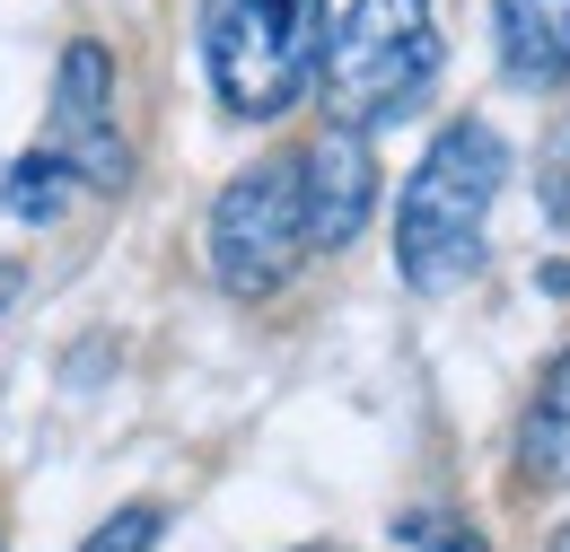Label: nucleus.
I'll return each instance as SVG.
<instances>
[{"label": "nucleus", "mask_w": 570, "mask_h": 552, "mask_svg": "<svg viewBox=\"0 0 570 552\" xmlns=\"http://www.w3.org/2000/svg\"><path fill=\"white\" fill-rule=\"evenodd\" d=\"M500 176H509V149L474 115L422 149V167L404 176V203H395V273L413 289H456L483 264V219L500 203Z\"/></svg>", "instance_id": "obj_1"}, {"label": "nucleus", "mask_w": 570, "mask_h": 552, "mask_svg": "<svg viewBox=\"0 0 570 552\" xmlns=\"http://www.w3.org/2000/svg\"><path fill=\"white\" fill-rule=\"evenodd\" d=\"M439 79V36H430V0H352L334 45L316 53V88L325 115L343 132L395 124L422 106V88Z\"/></svg>", "instance_id": "obj_2"}, {"label": "nucleus", "mask_w": 570, "mask_h": 552, "mask_svg": "<svg viewBox=\"0 0 570 552\" xmlns=\"http://www.w3.org/2000/svg\"><path fill=\"white\" fill-rule=\"evenodd\" d=\"M325 53V0H212L203 9V62L228 115L273 124L298 106Z\"/></svg>", "instance_id": "obj_3"}, {"label": "nucleus", "mask_w": 570, "mask_h": 552, "mask_svg": "<svg viewBox=\"0 0 570 552\" xmlns=\"http://www.w3.org/2000/svg\"><path fill=\"white\" fill-rule=\"evenodd\" d=\"M307 255V219H298V167L264 158L246 167L212 203V273L228 298H273Z\"/></svg>", "instance_id": "obj_4"}, {"label": "nucleus", "mask_w": 570, "mask_h": 552, "mask_svg": "<svg viewBox=\"0 0 570 552\" xmlns=\"http://www.w3.org/2000/svg\"><path fill=\"white\" fill-rule=\"evenodd\" d=\"M45 158L62 176H79V185H97V194H124V176H132V149L115 132V62L88 36L62 53V79H53V149Z\"/></svg>", "instance_id": "obj_5"}, {"label": "nucleus", "mask_w": 570, "mask_h": 552, "mask_svg": "<svg viewBox=\"0 0 570 552\" xmlns=\"http://www.w3.org/2000/svg\"><path fill=\"white\" fill-rule=\"evenodd\" d=\"M298 167V219H307V246H352L368 203H377V158H368V132H343V124H325V132L307 140V158H289Z\"/></svg>", "instance_id": "obj_6"}, {"label": "nucleus", "mask_w": 570, "mask_h": 552, "mask_svg": "<svg viewBox=\"0 0 570 552\" xmlns=\"http://www.w3.org/2000/svg\"><path fill=\"white\" fill-rule=\"evenodd\" d=\"M500 70L527 88H562L570 79V0H492Z\"/></svg>", "instance_id": "obj_7"}, {"label": "nucleus", "mask_w": 570, "mask_h": 552, "mask_svg": "<svg viewBox=\"0 0 570 552\" xmlns=\"http://www.w3.org/2000/svg\"><path fill=\"white\" fill-rule=\"evenodd\" d=\"M527 474L535 483H570V351L544 368L535 413H527Z\"/></svg>", "instance_id": "obj_8"}, {"label": "nucleus", "mask_w": 570, "mask_h": 552, "mask_svg": "<svg viewBox=\"0 0 570 552\" xmlns=\"http://www.w3.org/2000/svg\"><path fill=\"white\" fill-rule=\"evenodd\" d=\"M0 203L18 210V219H62V203H71V185H62V167H53L45 149H27V158L9 167V185H0Z\"/></svg>", "instance_id": "obj_9"}, {"label": "nucleus", "mask_w": 570, "mask_h": 552, "mask_svg": "<svg viewBox=\"0 0 570 552\" xmlns=\"http://www.w3.org/2000/svg\"><path fill=\"white\" fill-rule=\"evenodd\" d=\"M158 526H167V518L141 500V509H115V518H106V526H97L79 552H149V544H158Z\"/></svg>", "instance_id": "obj_10"}, {"label": "nucleus", "mask_w": 570, "mask_h": 552, "mask_svg": "<svg viewBox=\"0 0 570 552\" xmlns=\"http://www.w3.org/2000/svg\"><path fill=\"white\" fill-rule=\"evenodd\" d=\"M404 544H413V552H492L474 526H456V518H430V509H422V518H404Z\"/></svg>", "instance_id": "obj_11"}, {"label": "nucleus", "mask_w": 570, "mask_h": 552, "mask_svg": "<svg viewBox=\"0 0 570 552\" xmlns=\"http://www.w3.org/2000/svg\"><path fill=\"white\" fill-rule=\"evenodd\" d=\"M544 210H553V228H570V132L544 149Z\"/></svg>", "instance_id": "obj_12"}, {"label": "nucleus", "mask_w": 570, "mask_h": 552, "mask_svg": "<svg viewBox=\"0 0 570 552\" xmlns=\"http://www.w3.org/2000/svg\"><path fill=\"white\" fill-rule=\"evenodd\" d=\"M553 552H570V526H562V544H553Z\"/></svg>", "instance_id": "obj_13"}]
</instances>
